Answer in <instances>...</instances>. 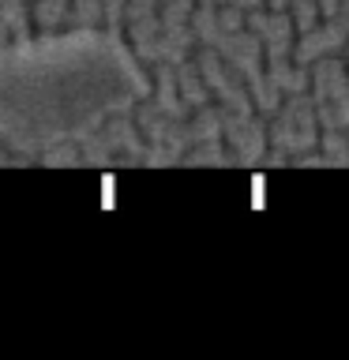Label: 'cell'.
<instances>
[{
  "label": "cell",
  "mask_w": 349,
  "mask_h": 360,
  "mask_svg": "<svg viewBox=\"0 0 349 360\" xmlns=\"http://www.w3.org/2000/svg\"><path fill=\"white\" fill-rule=\"evenodd\" d=\"M64 8H68V0H38V4H34V19H38L42 27H53V22L64 19Z\"/></svg>",
  "instance_id": "7a4b0ae2"
},
{
  "label": "cell",
  "mask_w": 349,
  "mask_h": 360,
  "mask_svg": "<svg viewBox=\"0 0 349 360\" xmlns=\"http://www.w3.org/2000/svg\"><path fill=\"white\" fill-rule=\"evenodd\" d=\"M72 11H75L79 27H94V22L101 19V0H75Z\"/></svg>",
  "instance_id": "3957f363"
},
{
  "label": "cell",
  "mask_w": 349,
  "mask_h": 360,
  "mask_svg": "<svg viewBox=\"0 0 349 360\" xmlns=\"http://www.w3.org/2000/svg\"><path fill=\"white\" fill-rule=\"evenodd\" d=\"M248 22H252V27L259 30V38H263L267 45H270V53H286V45H289V19L286 15H252V19H248Z\"/></svg>",
  "instance_id": "6da1fadb"
}]
</instances>
